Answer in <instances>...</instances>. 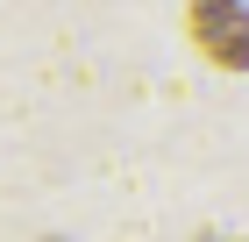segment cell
<instances>
[{"label":"cell","mask_w":249,"mask_h":242,"mask_svg":"<svg viewBox=\"0 0 249 242\" xmlns=\"http://www.w3.org/2000/svg\"><path fill=\"white\" fill-rule=\"evenodd\" d=\"M192 43L213 64L249 72V7L242 0H192Z\"/></svg>","instance_id":"6da1fadb"}]
</instances>
